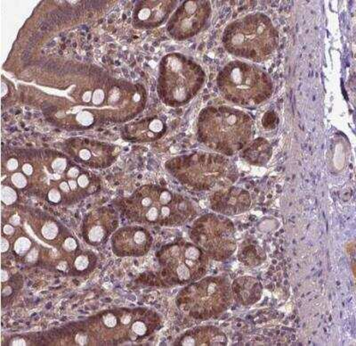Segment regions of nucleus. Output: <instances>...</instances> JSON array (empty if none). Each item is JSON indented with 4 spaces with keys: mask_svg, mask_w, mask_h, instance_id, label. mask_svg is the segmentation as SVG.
I'll use <instances>...</instances> for the list:
<instances>
[{
    "mask_svg": "<svg viewBox=\"0 0 356 346\" xmlns=\"http://www.w3.org/2000/svg\"><path fill=\"white\" fill-rule=\"evenodd\" d=\"M119 208L130 221L164 227L181 226L196 214L190 200L157 186L142 187Z\"/></svg>",
    "mask_w": 356,
    "mask_h": 346,
    "instance_id": "obj_2",
    "label": "nucleus"
},
{
    "mask_svg": "<svg viewBox=\"0 0 356 346\" xmlns=\"http://www.w3.org/2000/svg\"><path fill=\"white\" fill-rule=\"evenodd\" d=\"M31 52L30 50H24V52L22 54V61L27 62L31 58Z\"/></svg>",
    "mask_w": 356,
    "mask_h": 346,
    "instance_id": "obj_22",
    "label": "nucleus"
},
{
    "mask_svg": "<svg viewBox=\"0 0 356 346\" xmlns=\"http://www.w3.org/2000/svg\"><path fill=\"white\" fill-rule=\"evenodd\" d=\"M150 231L141 226L120 228L111 236L113 253L119 257H141L150 252L152 244Z\"/></svg>",
    "mask_w": 356,
    "mask_h": 346,
    "instance_id": "obj_12",
    "label": "nucleus"
},
{
    "mask_svg": "<svg viewBox=\"0 0 356 346\" xmlns=\"http://www.w3.org/2000/svg\"><path fill=\"white\" fill-rule=\"evenodd\" d=\"M231 291L235 301L243 306H250L261 299L263 287L259 279L243 276L233 281Z\"/></svg>",
    "mask_w": 356,
    "mask_h": 346,
    "instance_id": "obj_16",
    "label": "nucleus"
},
{
    "mask_svg": "<svg viewBox=\"0 0 356 346\" xmlns=\"http://www.w3.org/2000/svg\"><path fill=\"white\" fill-rule=\"evenodd\" d=\"M41 37H42V31H37V33H35L33 36H31L29 42L36 44Z\"/></svg>",
    "mask_w": 356,
    "mask_h": 346,
    "instance_id": "obj_21",
    "label": "nucleus"
},
{
    "mask_svg": "<svg viewBox=\"0 0 356 346\" xmlns=\"http://www.w3.org/2000/svg\"><path fill=\"white\" fill-rule=\"evenodd\" d=\"M160 271L154 279L159 287L193 283L204 277L209 257L196 244L190 242L168 244L156 253Z\"/></svg>",
    "mask_w": 356,
    "mask_h": 346,
    "instance_id": "obj_7",
    "label": "nucleus"
},
{
    "mask_svg": "<svg viewBox=\"0 0 356 346\" xmlns=\"http://www.w3.org/2000/svg\"><path fill=\"white\" fill-rule=\"evenodd\" d=\"M17 198V193H15L14 190L11 189L10 187H2L3 203H5V204L8 205L14 204Z\"/></svg>",
    "mask_w": 356,
    "mask_h": 346,
    "instance_id": "obj_19",
    "label": "nucleus"
},
{
    "mask_svg": "<svg viewBox=\"0 0 356 346\" xmlns=\"http://www.w3.org/2000/svg\"><path fill=\"white\" fill-rule=\"evenodd\" d=\"M227 343V336L220 329L214 326H202L184 333L174 343V345L224 346Z\"/></svg>",
    "mask_w": 356,
    "mask_h": 346,
    "instance_id": "obj_15",
    "label": "nucleus"
},
{
    "mask_svg": "<svg viewBox=\"0 0 356 346\" xmlns=\"http://www.w3.org/2000/svg\"><path fill=\"white\" fill-rule=\"evenodd\" d=\"M222 44L234 56L261 62L277 49L279 33L266 15L257 13L229 24L222 34Z\"/></svg>",
    "mask_w": 356,
    "mask_h": 346,
    "instance_id": "obj_4",
    "label": "nucleus"
},
{
    "mask_svg": "<svg viewBox=\"0 0 356 346\" xmlns=\"http://www.w3.org/2000/svg\"><path fill=\"white\" fill-rule=\"evenodd\" d=\"M166 168L181 182L198 190L227 187L238 178L234 164L225 155L195 153L168 161Z\"/></svg>",
    "mask_w": 356,
    "mask_h": 346,
    "instance_id": "obj_5",
    "label": "nucleus"
},
{
    "mask_svg": "<svg viewBox=\"0 0 356 346\" xmlns=\"http://www.w3.org/2000/svg\"><path fill=\"white\" fill-rule=\"evenodd\" d=\"M204 79L202 69L192 60L179 55L167 56L161 65L159 94L172 106L186 103L198 92Z\"/></svg>",
    "mask_w": 356,
    "mask_h": 346,
    "instance_id": "obj_9",
    "label": "nucleus"
},
{
    "mask_svg": "<svg viewBox=\"0 0 356 346\" xmlns=\"http://www.w3.org/2000/svg\"><path fill=\"white\" fill-rule=\"evenodd\" d=\"M118 225L119 217L115 211L109 208L98 209L85 216L81 228L82 236L90 246H100L114 233Z\"/></svg>",
    "mask_w": 356,
    "mask_h": 346,
    "instance_id": "obj_13",
    "label": "nucleus"
},
{
    "mask_svg": "<svg viewBox=\"0 0 356 346\" xmlns=\"http://www.w3.org/2000/svg\"><path fill=\"white\" fill-rule=\"evenodd\" d=\"M55 44H56L55 41H53V42H51L49 44V47H52L55 46Z\"/></svg>",
    "mask_w": 356,
    "mask_h": 346,
    "instance_id": "obj_23",
    "label": "nucleus"
},
{
    "mask_svg": "<svg viewBox=\"0 0 356 346\" xmlns=\"http://www.w3.org/2000/svg\"><path fill=\"white\" fill-rule=\"evenodd\" d=\"M252 119L243 111L221 106L206 108L200 114L199 141L222 155L243 150L252 138Z\"/></svg>",
    "mask_w": 356,
    "mask_h": 346,
    "instance_id": "obj_3",
    "label": "nucleus"
},
{
    "mask_svg": "<svg viewBox=\"0 0 356 346\" xmlns=\"http://www.w3.org/2000/svg\"><path fill=\"white\" fill-rule=\"evenodd\" d=\"M161 319L148 309H111L85 322L65 327V338L72 336L78 345H119L139 343L160 329Z\"/></svg>",
    "mask_w": 356,
    "mask_h": 346,
    "instance_id": "obj_1",
    "label": "nucleus"
},
{
    "mask_svg": "<svg viewBox=\"0 0 356 346\" xmlns=\"http://www.w3.org/2000/svg\"><path fill=\"white\" fill-rule=\"evenodd\" d=\"M218 86L222 96L239 106L252 107L272 96L271 78L262 69L250 63L233 61L219 72Z\"/></svg>",
    "mask_w": 356,
    "mask_h": 346,
    "instance_id": "obj_6",
    "label": "nucleus"
},
{
    "mask_svg": "<svg viewBox=\"0 0 356 346\" xmlns=\"http://www.w3.org/2000/svg\"><path fill=\"white\" fill-rule=\"evenodd\" d=\"M35 116H37V117H40V113H35Z\"/></svg>",
    "mask_w": 356,
    "mask_h": 346,
    "instance_id": "obj_24",
    "label": "nucleus"
},
{
    "mask_svg": "<svg viewBox=\"0 0 356 346\" xmlns=\"http://www.w3.org/2000/svg\"><path fill=\"white\" fill-rule=\"evenodd\" d=\"M211 13L209 1L184 3L171 18L168 30L177 39L191 38L205 26Z\"/></svg>",
    "mask_w": 356,
    "mask_h": 346,
    "instance_id": "obj_11",
    "label": "nucleus"
},
{
    "mask_svg": "<svg viewBox=\"0 0 356 346\" xmlns=\"http://www.w3.org/2000/svg\"><path fill=\"white\" fill-rule=\"evenodd\" d=\"M209 201L212 210L224 216L244 214L252 204L250 194L239 187L219 189L212 194Z\"/></svg>",
    "mask_w": 356,
    "mask_h": 346,
    "instance_id": "obj_14",
    "label": "nucleus"
},
{
    "mask_svg": "<svg viewBox=\"0 0 356 346\" xmlns=\"http://www.w3.org/2000/svg\"><path fill=\"white\" fill-rule=\"evenodd\" d=\"M272 155L271 144L266 139L259 138L244 148L241 151V157L248 164L254 166H265L271 159Z\"/></svg>",
    "mask_w": 356,
    "mask_h": 346,
    "instance_id": "obj_17",
    "label": "nucleus"
},
{
    "mask_svg": "<svg viewBox=\"0 0 356 346\" xmlns=\"http://www.w3.org/2000/svg\"><path fill=\"white\" fill-rule=\"evenodd\" d=\"M276 122H277V118H276L275 114L273 112H268L264 117L263 125L265 126L266 129H273L275 128Z\"/></svg>",
    "mask_w": 356,
    "mask_h": 346,
    "instance_id": "obj_20",
    "label": "nucleus"
},
{
    "mask_svg": "<svg viewBox=\"0 0 356 346\" xmlns=\"http://www.w3.org/2000/svg\"><path fill=\"white\" fill-rule=\"evenodd\" d=\"M233 300L228 279L211 276L187 285L178 294L176 304L190 318L206 320L225 312Z\"/></svg>",
    "mask_w": 356,
    "mask_h": 346,
    "instance_id": "obj_8",
    "label": "nucleus"
},
{
    "mask_svg": "<svg viewBox=\"0 0 356 346\" xmlns=\"http://www.w3.org/2000/svg\"><path fill=\"white\" fill-rule=\"evenodd\" d=\"M190 237L215 261L231 258L237 249L236 230L227 216L208 214L197 219L191 228Z\"/></svg>",
    "mask_w": 356,
    "mask_h": 346,
    "instance_id": "obj_10",
    "label": "nucleus"
},
{
    "mask_svg": "<svg viewBox=\"0 0 356 346\" xmlns=\"http://www.w3.org/2000/svg\"><path fill=\"white\" fill-rule=\"evenodd\" d=\"M238 259L245 266L254 268V267L261 265L266 261V255L265 250L259 244L246 241L241 244Z\"/></svg>",
    "mask_w": 356,
    "mask_h": 346,
    "instance_id": "obj_18",
    "label": "nucleus"
}]
</instances>
